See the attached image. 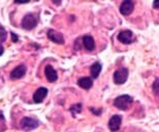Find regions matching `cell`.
Here are the masks:
<instances>
[{"label":"cell","mask_w":159,"mask_h":132,"mask_svg":"<svg viewBox=\"0 0 159 132\" xmlns=\"http://www.w3.org/2000/svg\"><path fill=\"white\" fill-rule=\"evenodd\" d=\"M132 103V97L129 95H121L118 96L114 101V105L121 111H127L130 104Z\"/></svg>","instance_id":"obj_1"},{"label":"cell","mask_w":159,"mask_h":132,"mask_svg":"<svg viewBox=\"0 0 159 132\" xmlns=\"http://www.w3.org/2000/svg\"><path fill=\"white\" fill-rule=\"evenodd\" d=\"M37 24V19L33 14H27L22 20V27L25 30H32Z\"/></svg>","instance_id":"obj_2"},{"label":"cell","mask_w":159,"mask_h":132,"mask_svg":"<svg viewBox=\"0 0 159 132\" xmlns=\"http://www.w3.org/2000/svg\"><path fill=\"white\" fill-rule=\"evenodd\" d=\"M20 126L24 131H31V130L35 129V128L39 126V121L33 118L26 117V118L22 119Z\"/></svg>","instance_id":"obj_3"},{"label":"cell","mask_w":159,"mask_h":132,"mask_svg":"<svg viewBox=\"0 0 159 132\" xmlns=\"http://www.w3.org/2000/svg\"><path fill=\"white\" fill-rule=\"evenodd\" d=\"M128 78V70L126 68H120L114 73V81L117 85H122Z\"/></svg>","instance_id":"obj_4"},{"label":"cell","mask_w":159,"mask_h":132,"mask_svg":"<svg viewBox=\"0 0 159 132\" xmlns=\"http://www.w3.org/2000/svg\"><path fill=\"white\" fill-rule=\"evenodd\" d=\"M118 40L124 45H129L133 40V33L130 30H124L121 31L118 35Z\"/></svg>","instance_id":"obj_5"},{"label":"cell","mask_w":159,"mask_h":132,"mask_svg":"<svg viewBox=\"0 0 159 132\" xmlns=\"http://www.w3.org/2000/svg\"><path fill=\"white\" fill-rule=\"evenodd\" d=\"M48 37L50 40H52L53 42L58 43V45H63L64 43V38L61 33L57 32L55 30H49L48 31Z\"/></svg>","instance_id":"obj_6"},{"label":"cell","mask_w":159,"mask_h":132,"mask_svg":"<svg viewBox=\"0 0 159 132\" xmlns=\"http://www.w3.org/2000/svg\"><path fill=\"white\" fill-rule=\"evenodd\" d=\"M47 95H48V89H47V88H43V87L39 88V89L35 91L34 95H33V101L35 103L43 102V99L47 97Z\"/></svg>","instance_id":"obj_7"},{"label":"cell","mask_w":159,"mask_h":132,"mask_svg":"<svg viewBox=\"0 0 159 132\" xmlns=\"http://www.w3.org/2000/svg\"><path fill=\"white\" fill-rule=\"evenodd\" d=\"M44 74H46L47 80L49 81L50 83H54V81H56L57 78H58L57 71L53 68V66H51V65L46 66V68H44Z\"/></svg>","instance_id":"obj_8"},{"label":"cell","mask_w":159,"mask_h":132,"mask_svg":"<svg viewBox=\"0 0 159 132\" xmlns=\"http://www.w3.org/2000/svg\"><path fill=\"white\" fill-rule=\"evenodd\" d=\"M133 7H134V4H133L132 1L130 0H126V1H123L122 4L120 6V12L123 15H128L132 12Z\"/></svg>","instance_id":"obj_9"},{"label":"cell","mask_w":159,"mask_h":132,"mask_svg":"<svg viewBox=\"0 0 159 132\" xmlns=\"http://www.w3.org/2000/svg\"><path fill=\"white\" fill-rule=\"evenodd\" d=\"M121 122H122V117L119 115H115L111 118V120L109 121V128L111 131H117L119 130Z\"/></svg>","instance_id":"obj_10"},{"label":"cell","mask_w":159,"mask_h":132,"mask_svg":"<svg viewBox=\"0 0 159 132\" xmlns=\"http://www.w3.org/2000/svg\"><path fill=\"white\" fill-rule=\"evenodd\" d=\"M25 73H26V66L20 65V66H17V67L11 72V77L12 80H18V78L23 77Z\"/></svg>","instance_id":"obj_11"},{"label":"cell","mask_w":159,"mask_h":132,"mask_svg":"<svg viewBox=\"0 0 159 132\" xmlns=\"http://www.w3.org/2000/svg\"><path fill=\"white\" fill-rule=\"evenodd\" d=\"M83 45L87 51H93L95 48V42L93 37L90 35H85L83 37Z\"/></svg>","instance_id":"obj_12"},{"label":"cell","mask_w":159,"mask_h":132,"mask_svg":"<svg viewBox=\"0 0 159 132\" xmlns=\"http://www.w3.org/2000/svg\"><path fill=\"white\" fill-rule=\"evenodd\" d=\"M78 85L85 90H89L93 86V81L90 77H82L78 81Z\"/></svg>","instance_id":"obj_13"},{"label":"cell","mask_w":159,"mask_h":132,"mask_svg":"<svg viewBox=\"0 0 159 132\" xmlns=\"http://www.w3.org/2000/svg\"><path fill=\"white\" fill-rule=\"evenodd\" d=\"M100 71H101V64L98 63V62H95L90 68V72H91L92 77L97 78L98 75H99V73H100Z\"/></svg>","instance_id":"obj_14"},{"label":"cell","mask_w":159,"mask_h":132,"mask_svg":"<svg viewBox=\"0 0 159 132\" xmlns=\"http://www.w3.org/2000/svg\"><path fill=\"white\" fill-rule=\"evenodd\" d=\"M70 112L74 116H75L77 114H80V112H82V104L81 103H78V104L72 105L70 108Z\"/></svg>","instance_id":"obj_15"},{"label":"cell","mask_w":159,"mask_h":132,"mask_svg":"<svg viewBox=\"0 0 159 132\" xmlns=\"http://www.w3.org/2000/svg\"><path fill=\"white\" fill-rule=\"evenodd\" d=\"M6 36H7V33H6L5 29L2 26H0V42H4Z\"/></svg>","instance_id":"obj_16"},{"label":"cell","mask_w":159,"mask_h":132,"mask_svg":"<svg viewBox=\"0 0 159 132\" xmlns=\"http://www.w3.org/2000/svg\"><path fill=\"white\" fill-rule=\"evenodd\" d=\"M152 89H153V92L156 94V95H159V80H155V81L153 83V86H152Z\"/></svg>","instance_id":"obj_17"},{"label":"cell","mask_w":159,"mask_h":132,"mask_svg":"<svg viewBox=\"0 0 159 132\" xmlns=\"http://www.w3.org/2000/svg\"><path fill=\"white\" fill-rule=\"evenodd\" d=\"M11 35L12 36V42H17V40H18V36L16 35L15 33H12V32H11Z\"/></svg>","instance_id":"obj_18"},{"label":"cell","mask_w":159,"mask_h":132,"mask_svg":"<svg viewBox=\"0 0 159 132\" xmlns=\"http://www.w3.org/2000/svg\"><path fill=\"white\" fill-rule=\"evenodd\" d=\"M153 6H154V8L159 9V0H157V1H154V2H153Z\"/></svg>","instance_id":"obj_19"},{"label":"cell","mask_w":159,"mask_h":132,"mask_svg":"<svg viewBox=\"0 0 159 132\" xmlns=\"http://www.w3.org/2000/svg\"><path fill=\"white\" fill-rule=\"evenodd\" d=\"M3 54V48H2V46L0 45V56H1Z\"/></svg>","instance_id":"obj_20"},{"label":"cell","mask_w":159,"mask_h":132,"mask_svg":"<svg viewBox=\"0 0 159 132\" xmlns=\"http://www.w3.org/2000/svg\"><path fill=\"white\" fill-rule=\"evenodd\" d=\"M0 120H3V114H2V112H0Z\"/></svg>","instance_id":"obj_21"}]
</instances>
